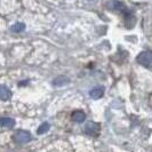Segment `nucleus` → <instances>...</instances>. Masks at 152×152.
<instances>
[{"label": "nucleus", "mask_w": 152, "mask_h": 152, "mask_svg": "<svg viewBox=\"0 0 152 152\" xmlns=\"http://www.w3.org/2000/svg\"><path fill=\"white\" fill-rule=\"evenodd\" d=\"M137 62L148 69H152V52H143L137 56Z\"/></svg>", "instance_id": "nucleus-1"}, {"label": "nucleus", "mask_w": 152, "mask_h": 152, "mask_svg": "<svg viewBox=\"0 0 152 152\" xmlns=\"http://www.w3.org/2000/svg\"><path fill=\"white\" fill-rule=\"evenodd\" d=\"M85 132H86L87 134L91 135V136H97L99 133V124H96V122H94V121H89L86 125V127H85Z\"/></svg>", "instance_id": "nucleus-3"}, {"label": "nucleus", "mask_w": 152, "mask_h": 152, "mask_svg": "<svg viewBox=\"0 0 152 152\" xmlns=\"http://www.w3.org/2000/svg\"><path fill=\"white\" fill-rule=\"evenodd\" d=\"M49 128H50L49 124H48V122H44V124L40 125V127L38 128V134L39 135H42V134L47 133V132L49 130Z\"/></svg>", "instance_id": "nucleus-10"}, {"label": "nucleus", "mask_w": 152, "mask_h": 152, "mask_svg": "<svg viewBox=\"0 0 152 152\" xmlns=\"http://www.w3.org/2000/svg\"><path fill=\"white\" fill-rule=\"evenodd\" d=\"M25 29V25L23 23H15L13 26H12V31L13 32H22Z\"/></svg>", "instance_id": "nucleus-11"}, {"label": "nucleus", "mask_w": 152, "mask_h": 152, "mask_svg": "<svg viewBox=\"0 0 152 152\" xmlns=\"http://www.w3.org/2000/svg\"><path fill=\"white\" fill-rule=\"evenodd\" d=\"M68 83H69V79L66 77H57L53 81L54 86H63V85H66Z\"/></svg>", "instance_id": "nucleus-9"}, {"label": "nucleus", "mask_w": 152, "mask_h": 152, "mask_svg": "<svg viewBox=\"0 0 152 152\" xmlns=\"http://www.w3.org/2000/svg\"><path fill=\"white\" fill-rule=\"evenodd\" d=\"M14 125H15V120L14 119H12V118H1L0 119V126L1 127H6V128H12V127H14Z\"/></svg>", "instance_id": "nucleus-7"}, {"label": "nucleus", "mask_w": 152, "mask_h": 152, "mask_svg": "<svg viewBox=\"0 0 152 152\" xmlns=\"http://www.w3.org/2000/svg\"><path fill=\"white\" fill-rule=\"evenodd\" d=\"M72 119H73V121L79 122V124L84 122L86 119V114L80 110H77V111H73V113H72Z\"/></svg>", "instance_id": "nucleus-6"}, {"label": "nucleus", "mask_w": 152, "mask_h": 152, "mask_svg": "<svg viewBox=\"0 0 152 152\" xmlns=\"http://www.w3.org/2000/svg\"><path fill=\"white\" fill-rule=\"evenodd\" d=\"M107 8L111 9V10H118V12H126L127 9L125 7V5L120 2V1H117V0H111L107 2Z\"/></svg>", "instance_id": "nucleus-4"}, {"label": "nucleus", "mask_w": 152, "mask_h": 152, "mask_svg": "<svg viewBox=\"0 0 152 152\" xmlns=\"http://www.w3.org/2000/svg\"><path fill=\"white\" fill-rule=\"evenodd\" d=\"M31 140V135L25 132V130H18L16 132L15 135H14V141L16 143H20V144H24V143H28Z\"/></svg>", "instance_id": "nucleus-2"}, {"label": "nucleus", "mask_w": 152, "mask_h": 152, "mask_svg": "<svg viewBox=\"0 0 152 152\" xmlns=\"http://www.w3.org/2000/svg\"><path fill=\"white\" fill-rule=\"evenodd\" d=\"M103 94H104V89H103V87H94V88L89 91L91 97H93V99H95L102 97V96H103Z\"/></svg>", "instance_id": "nucleus-5"}, {"label": "nucleus", "mask_w": 152, "mask_h": 152, "mask_svg": "<svg viewBox=\"0 0 152 152\" xmlns=\"http://www.w3.org/2000/svg\"><path fill=\"white\" fill-rule=\"evenodd\" d=\"M10 96H12V94H10V91L7 87L0 86V99L1 101H7V99H10Z\"/></svg>", "instance_id": "nucleus-8"}]
</instances>
